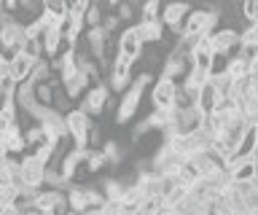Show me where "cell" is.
Returning <instances> with one entry per match:
<instances>
[{
    "instance_id": "6da1fadb",
    "label": "cell",
    "mask_w": 258,
    "mask_h": 215,
    "mask_svg": "<svg viewBox=\"0 0 258 215\" xmlns=\"http://www.w3.org/2000/svg\"><path fill=\"white\" fill-rule=\"evenodd\" d=\"M218 22H221V9H194L183 25L180 41L191 49L194 43L205 41V38H213Z\"/></svg>"
},
{
    "instance_id": "7a4b0ae2",
    "label": "cell",
    "mask_w": 258,
    "mask_h": 215,
    "mask_svg": "<svg viewBox=\"0 0 258 215\" xmlns=\"http://www.w3.org/2000/svg\"><path fill=\"white\" fill-rule=\"evenodd\" d=\"M148 84L153 86V76H151V73H140V76H135V84L129 86L124 94H121V102H118V108H116V116H113V121H116L118 126L129 124V121L137 116V110H140V102H143V94H145V89H148Z\"/></svg>"
},
{
    "instance_id": "3957f363",
    "label": "cell",
    "mask_w": 258,
    "mask_h": 215,
    "mask_svg": "<svg viewBox=\"0 0 258 215\" xmlns=\"http://www.w3.org/2000/svg\"><path fill=\"white\" fill-rule=\"evenodd\" d=\"M105 194L94 186H70L68 191V207L70 212H86V210H94V207H105Z\"/></svg>"
},
{
    "instance_id": "277c9868",
    "label": "cell",
    "mask_w": 258,
    "mask_h": 215,
    "mask_svg": "<svg viewBox=\"0 0 258 215\" xmlns=\"http://www.w3.org/2000/svg\"><path fill=\"white\" fill-rule=\"evenodd\" d=\"M27 46V35H24V22H19L16 17H8L0 27V51L14 57Z\"/></svg>"
},
{
    "instance_id": "5b68a950",
    "label": "cell",
    "mask_w": 258,
    "mask_h": 215,
    "mask_svg": "<svg viewBox=\"0 0 258 215\" xmlns=\"http://www.w3.org/2000/svg\"><path fill=\"white\" fill-rule=\"evenodd\" d=\"M68 118V129H70V142L73 148H89V134L94 129V121L92 116H86L81 108H73L64 113Z\"/></svg>"
},
{
    "instance_id": "8992f818",
    "label": "cell",
    "mask_w": 258,
    "mask_h": 215,
    "mask_svg": "<svg viewBox=\"0 0 258 215\" xmlns=\"http://www.w3.org/2000/svg\"><path fill=\"white\" fill-rule=\"evenodd\" d=\"M177 94H180V84L159 76L156 81H153V89H151L153 110H172V108H177Z\"/></svg>"
},
{
    "instance_id": "52a82bcc",
    "label": "cell",
    "mask_w": 258,
    "mask_h": 215,
    "mask_svg": "<svg viewBox=\"0 0 258 215\" xmlns=\"http://www.w3.org/2000/svg\"><path fill=\"white\" fill-rule=\"evenodd\" d=\"M191 70L188 62V46H185L180 38H177V46L164 57V65H161V76L169 78V81H177V78H185Z\"/></svg>"
},
{
    "instance_id": "ba28073f",
    "label": "cell",
    "mask_w": 258,
    "mask_h": 215,
    "mask_svg": "<svg viewBox=\"0 0 258 215\" xmlns=\"http://www.w3.org/2000/svg\"><path fill=\"white\" fill-rule=\"evenodd\" d=\"M135 84V76H132V62L124 59V57H113V65L108 70V86L113 94H124L129 86Z\"/></svg>"
},
{
    "instance_id": "9c48e42d",
    "label": "cell",
    "mask_w": 258,
    "mask_h": 215,
    "mask_svg": "<svg viewBox=\"0 0 258 215\" xmlns=\"http://www.w3.org/2000/svg\"><path fill=\"white\" fill-rule=\"evenodd\" d=\"M110 86L108 84H94L92 89H89L84 97H81V110H84L86 116H92V118H97V116H102L105 113V108H108V102H110Z\"/></svg>"
},
{
    "instance_id": "30bf717a",
    "label": "cell",
    "mask_w": 258,
    "mask_h": 215,
    "mask_svg": "<svg viewBox=\"0 0 258 215\" xmlns=\"http://www.w3.org/2000/svg\"><path fill=\"white\" fill-rule=\"evenodd\" d=\"M19 164H22V186H27V188H43V183H46V164L40 162L32 151L19 159Z\"/></svg>"
},
{
    "instance_id": "8fae6325",
    "label": "cell",
    "mask_w": 258,
    "mask_h": 215,
    "mask_svg": "<svg viewBox=\"0 0 258 215\" xmlns=\"http://www.w3.org/2000/svg\"><path fill=\"white\" fill-rule=\"evenodd\" d=\"M35 210H43V212H56V215H64L70 212L68 207V191H59V188H40V194L35 196Z\"/></svg>"
},
{
    "instance_id": "7c38bea8",
    "label": "cell",
    "mask_w": 258,
    "mask_h": 215,
    "mask_svg": "<svg viewBox=\"0 0 258 215\" xmlns=\"http://www.w3.org/2000/svg\"><path fill=\"white\" fill-rule=\"evenodd\" d=\"M143 46L145 43L140 41L135 25H129L126 30H121V35H118V57H124V59H129L135 65V62L143 57Z\"/></svg>"
},
{
    "instance_id": "4fadbf2b",
    "label": "cell",
    "mask_w": 258,
    "mask_h": 215,
    "mask_svg": "<svg viewBox=\"0 0 258 215\" xmlns=\"http://www.w3.org/2000/svg\"><path fill=\"white\" fill-rule=\"evenodd\" d=\"M89 154H92V148H70L68 154L62 156V162H59V172H62L64 183H73V180H76L78 170H81V167H86Z\"/></svg>"
},
{
    "instance_id": "5bb4252c",
    "label": "cell",
    "mask_w": 258,
    "mask_h": 215,
    "mask_svg": "<svg viewBox=\"0 0 258 215\" xmlns=\"http://www.w3.org/2000/svg\"><path fill=\"white\" fill-rule=\"evenodd\" d=\"M188 62L191 67H202V70H215V49H213V38H205V41L194 43L188 49Z\"/></svg>"
},
{
    "instance_id": "9a60e30c",
    "label": "cell",
    "mask_w": 258,
    "mask_h": 215,
    "mask_svg": "<svg viewBox=\"0 0 258 215\" xmlns=\"http://www.w3.org/2000/svg\"><path fill=\"white\" fill-rule=\"evenodd\" d=\"M191 11L194 9H191V6H185V3H169V6L161 9V22H164L167 30H172V33L180 38L183 25H185V19H188Z\"/></svg>"
},
{
    "instance_id": "2e32d148",
    "label": "cell",
    "mask_w": 258,
    "mask_h": 215,
    "mask_svg": "<svg viewBox=\"0 0 258 215\" xmlns=\"http://www.w3.org/2000/svg\"><path fill=\"white\" fill-rule=\"evenodd\" d=\"M213 49H215V57L218 59H229L234 51H239V33L237 30H215L213 35Z\"/></svg>"
},
{
    "instance_id": "e0dca14e",
    "label": "cell",
    "mask_w": 258,
    "mask_h": 215,
    "mask_svg": "<svg viewBox=\"0 0 258 215\" xmlns=\"http://www.w3.org/2000/svg\"><path fill=\"white\" fill-rule=\"evenodd\" d=\"M35 65H38V59H32L30 54H24V51L14 54V57H11V81L16 86L27 84L30 76H32V70H35Z\"/></svg>"
},
{
    "instance_id": "ac0fdd59",
    "label": "cell",
    "mask_w": 258,
    "mask_h": 215,
    "mask_svg": "<svg viewBox=\"0 0 258 215\" xmlns=\"http://www.w3.org/2000/svg\"><path fill=\"white\" fill-rule=\"evenodd\" d=\"M0 146L6 148L8 156H24V151H27V140H24V129L19 124L11 126L8 132H0Z\"/></svg>"
},
{
    "instance_id": "d6986e66",
    "label": "cell",
    "mask_w": 258,
    "mask_h": 215,
    "mask_svg": "<svg viewBox=\"0 0 258 215\" xmlns=\"http://www.w3.org/2000/svg\"><path fill=\"white\" fill-rule=\"evenodd\" d=\"M135 30H137L143 43H161L167 27L161 19H140V22H135Z\"/></svg>"
},
{
    "instance_id": "ffe728a7",
    "label": "cell",
    "mask_w": 258,
    "mask_h": 215,
    "mask_svg": "<svg viewBox=\"0 0 258 215\" xmlns=\"http://www.w3.org/2000/svg\"><path fill=\"white\" fill-rule=\"evenodd\" d=\"M188 167L194 170V175H197V178H213V175H218L223 170V164L218 162V159L210 154H199V156H194L191 162H188Z\"/></svg>"
},
{
    "instance_id": "44dd1931",
    "label": "cell",
    "mask_w": 258,
    "mask_h": 215,
    "mask_svg": "<svg viewBox=\"0 0 258 215\" xmlns=\"http://www.w3.org/2000/svg\"><path fill=\"white\" fill-rule=\"evenodd\" d=\"M92 86H94L92 78H89L86 73H81V70L76 76H70V78H64V81H62V89H64V94H68V100H81L89 89H92Z\"/></svg>"
},
{
    "instance_id": "7402d4cb",
    "label": "cell",
    "mask_w": 258,
    "mask_h": 215,
    "mask_svg": "<svg viewBox=\"0 0 258 215\" xmlns=\"http://www.w3.org/2000/svg\"><path fill=\"white\" fill-rule=\"evenodd\" d=\"M40 43H43V57L46 59H56L59 54L64 51V35L59 27H48L43 38H40Z\"/></svg>"
},
{
    "instance_id": "603a6c76",
    "label": "cell",
    "mask_w": 258,
    "mask_h": 215,
    "mask_svg": "<svg viewBox=\"0 0 258 215\" xmlns=\"http://www.w3.org/2000/svg\"><path fill=\"white\" fill-rule=\"evenodd\" d=\"M223 70L231 81H242V78H250V59L242 51H234L229 59L223 62Z\"/></svg>"
},
{
    "instance_id": "cb8c5ba5",
    "label": "cell",
    "mask_w": 258,
    "mask_h": 215,
    "mask_svg": "<svg viewBox=\"0 0 258 215\" xmlns=\"http://www.w3.org/2000/svg\"><path fill=\"white\" fill-rule=\"evenodd\" d=\"M126 186H129V183H126V180H121V178H105L100 191L105 194V199H108V202L118 204L121 199H124V194H126Z\"/></svg>"
},
{
    "instance_id": "d4e9b609",
    "label": "cell",
    "mask_w": 258,
    "mask_h": 215,
    "mask_svg": "<svg viewBox=\"0 0 258 215\" xmlns=\"http://www.w3.org/2000/svg\"><path fill=\"white\" fill-rule=\"evenodd\" d=\"M105 154V162H108L110 170H116V167H121V162H124V151H121V146L116 140H105V146L100 148Z\"/></svg>"
},
{
    "instance_id": "484cf974",
    "label": "cell",
    "mask_w": 258,
    "mask_h": 215,
    "mask_svg": "<svg viewBox=\"0 0 258 215\" xmlns=\"http://www.w3.org/2000/svg\"><path fill=\"white\" fill-rule=\"evenodd\" d=\"M51 73H54V70H51V62H48L46 57L43 59H38V65H35V70H32V76H30V84H48V81H51Z\"/></svg>"
},
{
    "instance_id": "4316f807",
    "label": "cell",
    "mask_w": 258,
    "mask_h": 215,
    "mask_svg": "<svg viewBox=\"0 0 258 215\" xmlns=\"http://www.w3.org/2000/svg\"><path fill=\"white\" fill-rule=\"evenodd\" d=\"M24 140H27V146H30V148H38V146H43V142H48V140H46L43 126L35 124V121H32L27 129H24Z\"/></svg>"
},
{
    "instance_id": "83f0119b",
    "label": "cell",
    "mask_w": 258,
    "mask_h": 215,
    "mask_svg": "<svg viewBox=\"0 0 258 215\" xmlns=\"http://www.w3.org/2000/svg\"><path fill=\"white\" fill-rule=\"evenodd\" d=\"M46 33V25H43V19H30V22H24V35H27V41H40Z\"/></svg>"
},
{
    "instance_id": "f1b7e54d",
    "label": "cell",
    "mask_w": 258,
    "mask_h": 215,
    "mask_svg": "<svg viewBox=\"0 0 258 215\" xmlns=\"http://www.w3.org/2000/svg\"><path fill=\"white\" fill-rule=\"evenodd\" d=\"M105 167H108L105 154L100 148H92V154H89V159H86V172H102Z\"/></svg>"
},
{
    "instance_id": "f546056e",
    "label": "cell",
    "mask_w": 258,
    "mask_h": 215,
    "mask_svg": "<svg viewBox=\"0 0 258 215\" xmlns=\"http://www.w3.org/2000/svg\"><path fill=\"white\" fill-rule=\"evenodd\" d=\"M161 9H164V6H161L159 0H145L140 6V19H161Z\"/></svg>"
},
{
    "instance_id": "4dcf8cb0",
    "label": "cell",
    "mask_w": 258,
    "mask_h": 215,
    "mask_svg": "<svg viewBox=\"0 0 258 215\" xmlns=\"http://www.w3.org/2000/svg\"><path fill=\"white\" fill-rule=\"evenodd\" d=\"M35 97H38L40 105L54 108V89H51V81H48V84H38V86H35Z\"/></svg>"
},
{
    "instance_id": "1f68e13d",
    "label": "cell",
    "mask_w": 258,
    "mask_h": 215,
    "mask_svg": "<svg viewBox=\"0 0 258 215\" xmlns=\"http://www.w3.org/2000/svg\"><path fill=\"white\" fill-rule=\"evenodd\" d=\"M102 22H105V9L100 3H92V9L86 14V30L89 27H102Z\"/></svg>"
},
{
    "instance_id": "d6a6232c",
    "label": "cell",
    "mask_w": 258,
    "mask_h": 215,
    "mask_svg": "<svg viewBox=\"0 0 258 215\" xmlns=\"http://www.w3.org/2000/svg\"><path fill=\"white\" fill-rule=\"evenodd\" d=\"M89 9H92V3H89V0H76V3H70V19H84L86 22Z\"/></svg>"
},
{
    "instance_id": "836d02e7",
    "label": "cell",
    "mask_w": 258,
    "mask_h": 215,
    "mask_svg": "<svg viewBox=\"0 0 258 215\" xmlns=\"http://www.w3.org/2000/svg\"><path fill=\"white\" fill-rule=\"evenodd\" d=\"M121 27V19H118V14H105V22H102V30L108 35H113L116 30Z\"/></svg>"
},
{
    "instance_id": "e575fe53",
    "label": "cell",
    "mask_w": 258,
    "mask_h": 215,
    "mask_svg": "<svg viewBox=\"0 0 258 215\" xmlns=\"http://www.w3.org/2000/svg\"><path fill=\"white\" fill-rule=\"evenodd\" d=\"M242 17H245L250 25H253V22L258 19V3H255V0H247V3H242Z\"/></svg>"
},
{
    "instance_id": "d590c367",
    "label": "cell",
    "mask_w": 258,
    "mask_h": 215,
    "mask_svg": "<svg viewBox=\"0 0 258 215\" xmlns=\"http://www.w3.org/2000/svg\"><path fill=\"white\" fill-rule=\"evenodd\" d=\"M0 81H11V57L0 51Z\"/></svg>"
},
{
    "instance_id": "8d00e7d4",
    "label": "cell",
    "mask_w": 258,
    "mask_h": 215,
    "mask_svg": "<svg viewBox=\"0 0 258 215\" xmlns=\"http://www.w3.org/2000/svg\"><path fill=\"white\" fill-rule=\"evenodd\" d=\"M118 19L121 22H132L135 19V6L132 3H118Z\"/></svg>"
},
{
    "instance_id": "74e56055",
    "label": "cell",
    "mask_w": 258,
    "mask_h": 215,
    "mask_svg": "<svg viewBox=\"0 0 258 215\" xmlns=\"http://www.w3.org/2000/svg\"><path fill=\"white\" fill-rule=\"evenodd\" d=\"M97 146H105V140H102V129H100V126H94V129H92V134H89V148H97Z\"/></svg>"
},
{
    "instance_id": "f35d334b",
    "label": "cell",
    "mask_w": 258,
    "mask_h": 215,
    "mask_svg": "<svg viewBox=\"0 0 258 215\" xmlns=\"http://www.w3.org/2000/svg\"><path fill=\"white\" fill-rule=\"evenodd\" d=\"M3 6H6V14H11V17L19 11V0H3Z\"/></svg>"
},
{
    "instance_id": "ab89813d",
    "label": "cell",
    "mask_w": 258,
    "mask_h": 215,
    "mask_svg": "<svg viewBox=\"0 0 258 215\" xmlns=\"http://www.w3.org/2000/svg\"><path fill=\"white\" fill-rule=\"evenodd\" d=\"M24 215H56V212H43V210H35V207H30V210H24Z\"/></svg>"
},
{
    "instance_id": "60d3db41",
    "label": "cell",
    "mask_w": 258,
    "mask_h": 215,
    "mask_svg": "<svg viewBox=\"0 0 258 215\" xmlns=\"http://www.w3.org/2000/svg\"><path fill=\"white\" fill-rule=\"evenodd\" d=\"M3 97H6V81H0V102H3Z\"/></svg>"
},
{
    "instance_id": "b9f144b4",
    "label": "cell",
    "mask_w": 258,
    "mask_h": 215,
    "mask_svg": "<svg viewBox=\"0 0 258 215\" xmlns=\"http://www.w3.org/2000/svg\"><path fill=\"white\" fill-rule=\"evenodd\" d=\"M253 25H255V27H258V19H255V22H253Z\"/></svg>"
}]
</instances>
